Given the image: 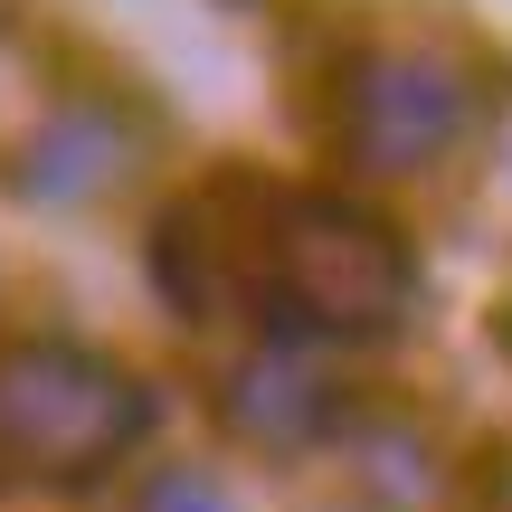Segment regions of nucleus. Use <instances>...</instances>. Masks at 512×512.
<instances>
[{"mask_svg": "<svg viewBox=\"0 0 512 512\" xmlns=\"http://www.w3.org/2000/svg\"><path fill=\"white\" fill-rule=\"evenodd\" d=\"M418 304V247L389 209L351 190H266L247 266V313L266 351H370Z\"/></svg>", "mask_w": 512, "mask_h": 512, "instance_id": "obj_1", "label": "nucleus"}, {"mask_svg": "<svg viewBox=\"0 0 512 512\" xmlns=\"http://www.w3.org/2000/svg\"><path fill=\"white\" fill-rule=\"evenodd\" d=\"M162 399L133 361L76 332L0 342V494H95L152 437Z\"/></svg>", "mask_w": 512, "mask_h": 512, "instance_id": "obj_2", "label": "nucleus"}, {"mask_svg": "<svg viewBox=\"0 0 512 512\" xmlns=\"http://www.w3.org/2000/svg\"><path fill=\"white\" fill-rule=\"evenodd\" d=\"M475 67L456 48H342L323 86V152L361 181H418L475 124Z\"/></svg>", "mask_w": 512, "mask_h": 512, "instance_id": "obj_3", "label": "nucleus"}, {"mask_svg": "<svg viewBox=\"0 0 512 512\" xmlns=\"http://www.w3.org/2000/svg\"><path fill=\"white\" fill-rule=\"evenodd\" d=\"M256 219H266V181H247V171H219V181L162 200V219H152V238H143L152 294H162L181 323H219L228 304H247Z\"/></svg>", "mask_w": 512, "mask_h": 512, "instance_id": "obj_4", "label": "nucleus"}, {"mask_svg": "<svg viewBox=\"0 0 512 512\" xmlns=\"http://www.w3.org/2000/svg\"><path fill=\"white\" fill-rule=\"evenodd\" d=\"M219 418L238 427L247 446H266V456H294V446H323L332 427H342V389H332L304 351H256L247 370L219 380Z\"/></svg>", "mask_w": 512, "mask_h": 512, "instance_id": "obj_5", "label": "nucleus"}, {"mask_svg": "<svg viewBox=\"0 0 512 512\" xmlns=\"http://www.w3.org/2000/svg\"><path fill=\"white\" fill-rule=\"evenodd\" d=\"M114 162H124V143H114L105 105H67V114H48V133H38L29 152H19V190L67 209V200H86V190H105Z\"/></svg>", "mask_w": 512, "mask_h": 512, "instance_id": "obj_6", "label": "nucleus"}, {"mask_svg": "<svg viewBox=\"0 0 512 512\" xmlns=\"http://www.w3.org/2000/svg\"><path fill=\"white\" fill-rule=\"evenodd\" d=\"M133 512H238V494H228L209 465H152V475L133 484Z\"/></svg>", "mask_w": 512, "mask_h": 512, "instance_id": "obj_7", "label": "nucleus"}, {"mask_svg": "<svg viewBox=\"0 0 512 512\" xmlns=\"http://www.w3.org/2000/svg\"><path fill=\"white\" fill-rule=\"evenodd\" d=\"M494 332H503V342H512V304H503V313H494Z\"/></svg>", "mask_w": 512, "mask_h": 512, "instance_id": "obj_8", "label": "nucleus"}]
</instances>
